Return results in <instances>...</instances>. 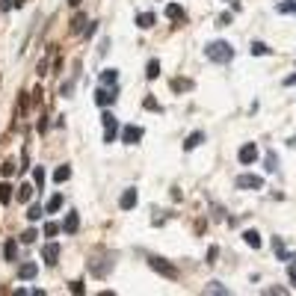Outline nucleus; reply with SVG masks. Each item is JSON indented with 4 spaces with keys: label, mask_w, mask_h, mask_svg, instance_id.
Instances as JSON below:
<instances>
[{
    "label": "nucleus",
    "mask_w": 296,
    "mask_h": 296,
    "mask_svg": "<svg viewBox=\"0 0 296 296\" xmlns=\"http://www.w3.org/2000/svg\"><path fill=\"white\" fill-rule=\"evenodd\" d=\"M148 267H151L154 273H160L163 278H169V281H175V278L181 276L175 264H169V261H166V258H157V255H154V258H148Z\"/></svg>",
    "instance_id": "nucleus-2"
},
{
    "label": "nucleus",
    "mask_w": 296,
    "mask_h": 296,
    "mask_svg": "<svg viewBox=\"0 0 296 296\" xmlns=\"http://www.w3.org/2000/svg\"><path fill=\"white\" fill-rule=\"evenodd\" d=\"M264 293H267V296H284L287 287H264Z\"/></svg>",
    "instance_id": "nucleus-38"
},
{
    "label": "nucleus",
    "mask_w": 296,
    "mask_h": 296,
    "mask_svg": "<svg viewBox=\"0 0 296 296\" xmlns=\"http://www.w3.org/2000/svg\"><path fill=\"white\" fill-rule=\"evenodd\" d=\"M284 86H296V74H290V77H284Z\"/></svg>",
    "instance_id": "nucleus-45"
},
{
    "label": "nucleus",
    "mask_w": 296,
    "mask_h": 296,
    "mask_svg": "<svg viewBox=\"0 0 296 296\" xmlns=\"http://www.w3.org/2000/svg\"><path fill=\"white\" fill-rule=\"evenodd\" d=\"M145 77H148V80H157V77H160V59H148V65H145Z\"/></svg>",
    "instance_id": "nucleus-16"
},
{
    "label": "nucleus",
    "mask_w": 296,
    "mask_h": 296,
    "mask_svg": "<svg viewBox=\"0 0 296 296\" xmlns=\"http://www.w3.org/2000/svg\"><path fill=\"white\" fill-rule=\"evenodd\" d=\"M54 178H56V184H62V181H68V178H71V166H68V163H65V166H59Z\"/></svg>",
    "instance_id": "nucleus-26"
},
{
    "label": "nucleus",
    "mask_w": 296,
    "mask_h": 296,
    "mask_svg": "<svg viewBox=\"0 0 296 296\" xmlns=\"http://www.w3.org/2000/svg\"><path fill=\"white\" fill-rule=\"evenodd\" d=\"M119 83V71L116 68H104L101 71V86H116Z\"/></svg>",
    "instance_id": "nucleus-13"
},
{
    "label": "nucleus",
    "mask_w": 296,
    "mask_h": 296,
    "mask_svg": "<svg viewBox=\"0 0 296 296\" xmlns=\"http://www.w3.org/2000/svg\"><path fill=\"white\" fill-rule=\"evenodd\" d=\"M15 169H18V166H15L12 160H6L3 166H0V172H3V178H12V175H15Z\"/></svg>",
    "instance_id": "nucleus-33"
},
{
    "label": "nucleus",
    "mask_w": 296,
    "mask_h": 296,
    "mask_svg": "<svg viewBox=\"0 0 296 296\" xmlns=\"http://www.w3.org/2000/svg\"><path fill=\"white\" fill-rule=\"evenodd\" d=\"M163 15L169 18V21H187V12H184V6H178V3H166V9H163Z\"/></svg>",
    "instance_id": "nucleus-8"
},
{
    "label": "nucleus",
    "mask_w": 296,
    "mask_h": 296,
    "mask_svg": "<svg viewBox=\"0 0 296 296\" xmlns=\"http://www.w3.org/2000/svg\"><path fill=\"white\" fill-rule=\"evenodd\" d=\"M59 234V225L56 222H45V237H56Z\"/></svg>",
    "instance_id": "nucleus-35"
},
{
    "label": "nucleus",
    "mask_w": 296,
    "mask_h": 296,
    "mask_svg": "<svg viewBox=\"0 0 296 296\" xmlns=\"http://www.w3.org/2000/svg\"><path fill=\"white\" fill-rule=\"evenodd\" d=\"M77 228H80V216L74 213V210H71V213H65V222H62V231H65V234H77Z\"/></svg>",
    "instance_id": "nucleus-10"
},
{
    "label": "nucleus",
    "mask_w": 296,
    "mask_h": 296,
    "mask_svg": "<svg viewBox=\"0 0 296 296\" xmlns=\"http://www.w3.org/2000/svg\"><path fill=\"white\" fill-rule=\"evenodd\" d=\"M68 6H74V9H77V6H80V0H68Z\"/></svg>",
    "instance_id": "nucleus-47"
},
{
    "label": "nucleus",
    "mask_w": 296,
    "mask_h": 296,
    "mask_svg": "<svg viewBox=\"0 0 296 296\" xmlns=\"http://www.w3.org/2000/svg\"><path fill=\"white\" fill-rule=\"evenodd\" d=\"M3 255H6V261H15V258H18V243H15V240H6Z\"/></svg>",
    "instance_id": "nucleus-20"
},
{
    "label": "nucleus",
    "mask_w": 296,
    "mask_h": 296,
    "mask_svg": "<svg viewBox=\"0 0 296 296\" xmlns=\"http://www.w3.org/2000/svg\"><path fill=\"white\" fill-rule=\"evenodd\" d=\"M172 89H175V92H190V89H193V80H181V77H175V80H172Z\"/></svg>",
    "instance_id": "nucleus-23"
},
{
    "label": "nucleus",
    "mask_w": 296,
    "mask_h": 296,
    "mask_svg": "<svg viewBox=\"0 0 296 296\" xmlns=\"http://www.w3.org/2000/svg\"><path fill=\"white\" fill-rule=\"evenodd\" d=\"M33 181L39 184V187H45V169H42V166H36V169H33Z\"/></svg>",
    "instance_id": "nucleus-32"
},
{
    "label": "nucleus",
    "mask_w": 296,
    "mask_h": 296,
    "mask_svg": "<svg viewBox=\"0 0 296 296\" xmlns=\"http://www.w3.org/2000/svg\"><path fill=\"white\" fill-rule=\"evenodd\" d=\"M9 202H12V184L3 181L0 184V204H9Z\"/></svg>",
    "instance_id": "nucleus-19"
},
{
    "label": "nucleus",
    "mask_w": 296,
    "mask_h": 296,
    "mask_svg": "<svg viewBox=\"0 0 296 296\" xmlns=\"http://www.w3.org/2000/svg\"><path fill=\"white\" fill-rule=\"evenodd\" d=\"M101 125H104V128H116L119 122H116V116H113V113H110V110H107V113L101 116Z\"/></svg>",
    "instance_id": "nucleus-28"
},
{
    "label": "nucleus",
    "mask_w": 296,
    "mask_h": 296,
    "mask_svg": "<svg viewBox=\"0 0 296 296\" xmlns=\"http://www.w3.org/2000/svg\"><path fill=\"white\" fill-rule=\"evenodd\" d=\"M36 273H39V267H36V264H30V261L18 267V278H21V281H30V278H36Z\"/></svg>",
    "instance_id": "nucleus-12"
},
{
    "label": "nucleus",
    "mask_w": 296,
    "mask_h": 296,
    "mask_svg": "<svg viewBox=\"0 0 296 296\" xmlns=\"http://www.w3.org/2000/svg\"><path fill=\"white\" fill-rule=\"evenodd\" d=\"M68 30H71V33H83V30H86V15H83V12H77V15L71 18Z\"/></svg>",
    "instance_id": "nucleus-17"
},
{
    "label": "nucleus",
    "mask_w": 296,
    "mask_h": 296,
    "mask_svg": "<svg viewBox=\"0 0 296 296\" xmlns=\"http://www.w3.org/2000/svg\"><path fill=\"white\" fill-rule=\"evenodd\" d=\"M59 207H62V196H59V193H56V196H51V202H48V204H45V213H56V210H59Z\"/></svg>",
    "instance_id": "nucleus-21"
},
{
    "label": "nucleus",
    "mask_w": 296,
    "mask_h": 296,
    "mask_svg": "<svg viewBox=\"0 0 296 296\" xmlns=\"http://www.w3.org/2000/svg\"><path fill=\"white\" fill-rule=\"evenodd\" d=\"M278 12H281V15L296 12V0H284V3H278Z\"/></svg>",
    "instance_id": "nucleus-30"
},
{
    "label": "nucleus",
    "mask_w": 296,
    "mask_h": 296,
    "mask_svg": "<svg viewBox=\"0 0 296 296\" xmlns=\"http://www.w3.org/2000/svg\"><path fill=\"white\" fill-rule=\"evenodd\" d=\"M113 101H116V86H113V92H110V86H101L95 92V104H101V107H110Z\"/></svg>",
    "instance_id": "nucleus-7"
},
{
    "label": "nucleus",
    "mask_w": 296,
    "mask_h": 296,
    "mask_svg": "<svg viewBox=\"0 0 296 296\" xmlns=\"http://www.w3.org/2000/svg\"><path fill=\"white\" fill-rule=\"evenodd\" d=\"M154 21H157L154 12H139V15H136V27H139V30H151Z\"/></svg>",
    "instance_id": "nucleus-14"
},
{
    "label": "nucleus",
    "mask_w": 296,
    "mask_h": 296,
    "mask_svg": "<svg viewBox=\"0 0 296 296\" xmlns=\"http://www.w3.org/2000/svg\"><path fill=\"white\" fill-rule=\"evenodd\" d=\"M136 202H139V193L130 187V190H125V193H122V199H119V207H122V210H130V207H136Z\"/></svg>",
    "instance_id": "nucleus-9"
},
{
    "label": "nucleus",
    "mask_w": 296,
    "mask_h": 296,
    "mask_svg": "<svg viewBox=\"0 0 296 296\" xmlns=\"http://www.w3.org/2000/svg\"><path fill=\"white\" fill-rule=\"evenodd\" d=\"M202 142H204V133H202V130L190 133L187 139H184V151H193V148H196V145H202Z\"/></svg>",
    "instance_id": "nucleus-15"
},
{
    "label": "nucleus",
    "mask_w": 296,
    "mask_h": 296,
    "mask_svg": "<svg viewBox=\"0 0 296 296\" xmlns=\"http://www.w3.org/2000/svg\"><path fill=\"white\" fill-rule=\"evenodd\" d=\"M83 290H86V287H83V281H71V293H77V296H80Z\"/></svg>",
    "instance_id": "nucleus-43"
},
{
    "label": "nucleus",
    "mask_w": 296,
    "mask_h": 296,
    "mask_svg": "<svg viewBox=\"0 0 296 296\" xmlns=\"http://www.w3.org/2000/svg\"><path fill=\"white\" fill-rule=\"evenodd\" d=\"M36 237H39V234H36V228H27V231L21 234V240H24V243H33Z\"/></svg>",
    "instance_id": "nucleus-40"
},
{
    "label": "nucleus",
    "mask_w": 296,
    "mask_h": 296,
    "mask_svg": "<svg viewBox=\"0 0 296 296\" xmlns=\"http://www.w3.org/2000/svg\"><path fill=\"white\" fill-rule=\"evenodd\" d=\"M237 157H240V163H243V166L255 163V160H258V145H255V142H246V145L240 148V154H237Z\"/></svg>",
    "instance_id": "nucleus-5"
},
{
    "label": "nucleus",
    "mask_w": 296,
    "mask_h": 296,
    "mask_svg": "<svg viewBox=\"0 0 296 296\" xmlns=\"http://www.w3.org/2000/svg\"><path fill=\"white\" fill-rule=\"evenodd\" d=\"M42 258H45V264L54 267V264H56V258H59V246H56V243H48V246L42 249Z\"/></svg>",
    "instance_id": "nucleus-11"
},
{
    "label": "nucleus",
    "mask_w": 296,
    "mask_h": 296,
    "mask_svg": "<svg viewBox=\"0 0 296 296\" xmlns=\"http://www.w3.org/2000/svg\"><path fill=\"white\" fill-rule=\"evenodd\" d=\"M12 6H15V9H21V6H24V0H12Z\"/></svg>",
    "instance_id": "nucleus-46"
},
{
    "label": "nucleus",
    "mask_w": 296,
    "mask_h": 296,
    "mask_svg": "<svg viewBox=\"0 0 296 296\" xmlns=\"http://www.w3.org/2000/svg\"><path fill=\"white\" fill-rule=\"evenodd\" d=\"M243 240H246V246H252V249H261V234L258 231H243Z\"/></svg>",
    "instance_id": "nucleus-18"
},
{
    "label": "nucleus",
    "mask_w": 296,
    "mask_h": 296,
    "mask_svg": "<svg viewBox=\"0 0 296 296\" xmlns=\"http://www.w3.org/2000/svg\"><path fill=\"white\" fill-rule=\"evenodd\" d=\"M278 169V157H276V151H270L267 154V172H276Z\"/></svg>",
    "instance_id": "nucleus-34"
},
{
    "label": "nucleus",
    "mask_w": 296,
    "mask_h": 296,
    "mask_svg": "<svg viewBox=\"0 0 296 296\" xmlns=\"http://www.w3.org/2000/svg\"><path fill=\"white\" fill-rule=\"evenodd\" d=\"M18 107H21V110H27V107H30V98H27V95H21V98H18Z\"/></svg>",
    "instance_id": "nucleus-44"
},
{
    "label": "nucleus",
    "mask_w": 296,
    "mask_h": 296,
    "mask_svg": "<svg viewBox=\"0 0 296 296\" xmlns=\"http://www.w3.org/2000/svg\"><path fill=\"white\" fill-rule=\"evenodd\" d=\"M74 77H77V74H74ZM74 77H71L68 83H62V95H71V92H74Z\"/></svg>",
    "instance_id": "nucleus-42"
},
{
    "label": "nucleus",
    "mask_w": 296,
    "mask_h": 296,
    "mask_svg": "<svg viewBox=\"0 0 296 296\" xmlns=\"http://www.w3.org/2000/svg\"><path fill=\"white\" fill-rule=\"evenodd\" d=\"M207 293H219V296H225V293H228V287H222L219 281H210V284H207Z\"/></svg>",
    "instance_id": "nucleus-31"
},
{
    "label": "nucleus",
    "mask_w": 296,
    "mask_h": 296,
    "mask_svg": "<svg viewBox=\"0 0 296 296\" xmlns=\"http://www.w3.org/2000/svg\"><path fill=\"white\" fill-rule=\"evenodd\" d=\"M216 258H219V246H210L207 249V264H216Z\"/></svg>",
    "instance_id": "nucleus-39"
},
{
    "label": "nucleus",
    "mask_w": 296,
    "mask_h": 296,
    "mask_svg": "<svg viewBox=\"0 0 296 296\" xmlns=\"http://www.w3.org/2000/svg\"><path fill=\"white\" fill-rule=\"evenodd\" d=\"M89 270H92V276L104 278L110 270H113V258H104V261H89Z\"/></svg>",
    "instance_id": "nucleus-4"
},
{
    "label": "nucleus",
    "mask_w": 296,
    "mask_h": 296,
    "mask_svg": "<svg viewBox=\"0 0 296 296\" xmlns=\"http://www.w3.org/2000/svg\"><path fill=\"white\" fill-rule=\"evenodd\" d=\"M142 104H145V110H154V113H160V104H157V101H154L151 95H148V98H145Z\"/></svg>",
    "instance_id": "nucleus-37"
},
{
    "label": "nucleus",
    "mask_w": 296,
    "mask_h": 296,
    "mask_svg": "<svg viewBox=\"0 0 296 296\" xmlns=\"http://www.w3.org/2000/svg\"><path fill=\"white\" fill-rule=\"evenodd\" d=\"M216 24H219V27H228V24H231V12H222V15L216 18Z\"/></svg>",
    "instance_id": "nucleus-41"
},
{
    "label": "nucleus",
    "mask_w": 296,
    "mask_h": 296,
    "mask_svg": "<svg viewBox=\"0 0 296 296\" xmlns=\"http://www.w3.org/2000/svg\"><path fill=\"white\" fill-rule=\"evenodd\" d=\"M267 54H273L270 45H264V42H252V56H267Z\"/></svg>",
    "instance_id": "nucleus-22"
},
{
    "label": "nucleus",
    "mask_w": 296,
    "mask_h": 296,
    "mask_svg": "<svg viewBox=\"0 0 296 296\" xmlns=\"http://www.w3.org/2000/svg\"><path fill=\"white\" fill-rule=\"evenodd\" d=\"M273 249H276V255H278V261H287V249H284L281 237H273Z\"/></svg>",
    "instance_id": "nucleus-24"
},
{
    "label": "nucleus",
    "mask_w": 296,
    "mask_h": 296,
    "mask_svg": "<svg viewBox=\"0 0 296 296\" xmlns=\"http://www.w3.org/2000/svg\"><path fill=\"white\" fill-rule=\"evenodd\" d=\"M142 139V128L139 125H128L125 130H122V142H128V145H136Z\"/></svg>",
    "instance_id": "nucleus-6"
},
{
    "label": "nucleus",
    "mask_w": 296,
    "mask_h": 296,
    "mask_svg": "<svg viewBox=\"0 0 296 296\" xmlns=\"http://www.w3.org/2000/svg\"><path fill=\"white\" fill-rule=\"evenodd\" d=\"M116 133H119V125H116V128H104V142H113Z\"/></svg>",
    "instance_id": "nucleus-36"
},
{
    "label": "nucleus",
    "mask_w": 296,
    "mask_h": 296,
    "mask_svg": "<svg viewBox=\"0 0 296 296\" xmlns=\"http://www.w3.org/2000/svg\"><path fill=\"white\" fill-rule=\"evenodd\" d=\"M287 276H290V281L296 284V255H287Z\"/></svg>",
    "instance_id": "nucleus-27"
},
{
    "label": "nucleus",
    "mask_w": 296,
    "mask_h": 296,
    "mask_svg": "<svg viewBox=\"0 0 296 296\" xmlns=\"http://www.w3.org/2000/svg\"><path fill=\"white\" fill-rule=\"evenodd\" d=\"M33 199V187H30V184H21V187H18V202H30Z\"/></svg>",
    "instance_id": "nucleus-25"
},
{
    "label": "nucleus",
    "mask_w": 296,
    "mask_h": 296,
    "mask_svg": "<svg viewBox=\"0 0 296 296\" xmlns=\"http://www.w3.org/2000/svg\"><path fill=\"white\" fill-rule=\"evenodd\" d=\"M204 56H207L210 62H231V59H234V48H231L228 42L216 39V42H210V45L204 48Z\"/></svg>",
    "instance_id": "nucleus-1"
},
{
    "label": "nucleus",
    "mask_w": 296,
    "mask_h": 296,
    "mask_svg": "<svg viewBox=\"0 0 296 296\" xmlns=\"http://www.w3.org/2000/svg\"><path fill=\"white\" fill-rule=\"evenodd\" d=\"M234 187H237V190H261V187H264V178H261V175H237Z\"/></svg>",
    "instance_id": "nucleus-3"
},
{
    "label": "nucleus",
    "mask_w": 296,
    "mask_h": 296,
    "mask_svg": "<svg viewBox=\"0 0 296 296\" xmlns=\"http://www.w3.org/2000/svg\"><path fill=\"white\" fill-rule=\"evenodd\" d=\"M27 219H30V222H39V219H42V207H39V204H33V207L27 210Z\"/></svg>",
    "instance_id": "nucleus-29"
}]
</instances>
